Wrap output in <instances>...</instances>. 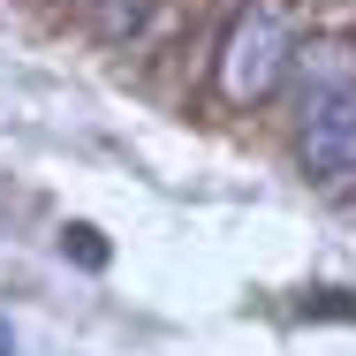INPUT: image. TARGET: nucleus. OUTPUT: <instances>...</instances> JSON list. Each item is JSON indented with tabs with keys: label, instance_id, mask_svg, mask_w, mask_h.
Segmentation results:
<instances>
[{
	"label": "nucleus",
	"instance_id": "nucleus-2",
	"mask_svg": "<svg viewBox=\"0 0 356 356\" xmlns=\"http://www.w3.org/2000/svg\"><path fill=\"white\" fill-rule=\"evenodd\" d=\"M296 61V46H288V15L273 0H243L235 15H227V31H220V54H213V83L227 106H258L281 69Z\"/></svg>",
	"mask_w": 356,
	"mask_h": 356
},
{
	"label": "nucleus",
	"instance_id": "nucleus-5",
	"mask_svg": "<svg viewBox=\"0 0 356 356\" xmlns=\"http://www.w3.org/2000/svg\"><path fill=\"white\" fill-rule=\"evenodd\" d=\"M0 356H15V326L8 318H0Z\"/></svg>",
	"mask_w": 356,
	"mask_h": 356
},
{
	"label": "nucleus",
	"instance_id": "nucleus-3",
	"mask_svg": "<svg viewBox=\"0 0 356 356\" xmlns=\"http://www.w3.org/2000/svg\"><path fill=\"white\" fill-rule=\"evenodd\" d=\"M61 258H76L83 273H106V258H114V250H106V235H99L91 220H69V227H61Z\"/></svg>",
	"mask_w": 356,
	"mask_h": 356
},
{
	"label": "nucleus",
	"instance_id": "nucleus-1",
	"mask_svg": "<svg viewBox=\"0 0 356 356\" xmlns=\"http://www.w3.org/2000/svg\"><path fill=\"white\" fill-rule=\"evenodd\" d=\"M296 152L311 175H356V61L349 46H303Z\"/></svg>",
	"mask_w": 356,
	"mask_h": 356
},
{
	"label": "nucleus",
	"instance_id": "nucleus-4",
	"mask_svg": "<svg viewBox=\"0 0 356 356\" xmlns=\"http://www.w3.org/2000/svg\"><path fill=\"white\" fill-rule=\"evenodd\" d=\"M144 15H152V0H99V31L106 38H137Z\"/></svg>",
	"mask_w": 356,
	"mask_h": 356
}]
</instances>
